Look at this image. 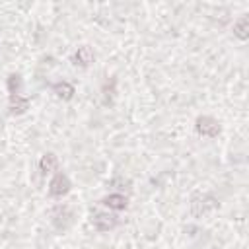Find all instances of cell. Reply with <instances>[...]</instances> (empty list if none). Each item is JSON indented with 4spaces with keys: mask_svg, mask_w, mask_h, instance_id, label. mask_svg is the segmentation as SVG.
<instances>
[{
    "mask_svg": "<svg viewBox=\"0 0 249 249\" xmlns=\"http://www.w3.org/2000/svg\"><path fill=\"white\" fill-rule=\"evenodd\" d=\"M19 88H21V80H19V76L12 74V76L8 78V89H10V93H12V95H19Z\"/></svg>",
    "mask_w": 249,
    "mask_h": 249,
    "instance_id": "9",
    "label": "cell"
},
{
    "mask_svg": "<svg viewBox=\"0 0 249 249\" xmlns=\"http://www.w3.org/2000/svg\"><path fill=\"white\" fill-rule=\"evenodd\" d=\"M54 91H56L58 97H62V99H70L72 93H74V86L68 84V82H58V84H54Z\"/></svg>",
    "mask_w": 249,
    "mask_h": 249,
    "instance_id": "7",
    "label": "cell"
},
{
    "mask_svg": "<svg viewBox=\"0 0 249 249\" xmlns=\"http://www.w3.org/2000/svg\"><path fill=\"white\" fill-rule=\"evenodd\" d=\"M91 222H93L95 230H99V231H109V230H113V228L117 226V216L107 214V212H97Z\"/></svg>",
    "mask_w": 249,
    "mask_h": 249,
    "instance_id": "3",
    "label": "cell"
},
{
    "mask_svg": "<svg viewBox=\"0 0 249 249\" xmlns=\"http://www.w3.org/2000/svg\"><path fill=\"white\" fill-rule=\"evenodd\" d=\"M27 105H29V101H27L25 97H19V95H12V105H10L12 113H23V111L27 109Z\"/></svg>",
    "mask_w": 249,
    "mask_h": 249,
    "instance_id": "8",
    "label": "cell"
},
{
    "mask_svg": "<svg viewBox=\"0 0 249 249\" xmlns=\"http://www.w3.org/2000/svg\"><path fill=\"white\" fill-rule=\"evenodd\" d=\"M103 204H107L109 208H115V210H123L126 206V196L121 193H115V195H109L107 198H103Z\"/></svg>",
    "mask_w": 249,
    "mask_h": 249,
    "instance_id": "6",
    "label": "cell"
},
{
    "mask_svg": "<svg viewBox=\"0 0 249 249\" xmlns=\"http://www.w3.org/2000/svg\"><path fill=\"white\" fill-rule=\"evenodd\" d=\"M39 167H41L43 173H53V171H56V167H58L56 156H54V154H45V156L41 158V161H39Z\"/></svg>",
    "mask_w": 249,
    "mask_h": 249,
    "instance_id": "5",
    "label": "cell"
},
{
    "mask_svg": "<svg viewBox=\"0 0 249 249\" xmlns=\"http://www.w3.org/2000/svg\"><path fill=\"white\" fill-rule=\"evenodd\" d=\"M196 130L204 136H216L220 132V124L212 117H198L196 119Z\"/></svg>",
    "mask_w": 249,
    "mask_h": 249,
    "instance_id": "2",
    "label": "cell"
},
{
    "mask_svg": "<svg viewBox=\"0 0 249 249\" xmlns=\"http://www.w3.org/2000/svg\"><path fill=\"white\" fill-rule=\"evenodd\" d=\"M68 191H70V181H68V177L62 175V173H56V175L51 179L49 193H51L53 196H62V195H66Z\"/></svg>",
    "mask_w": 249,
    "mask_h": 249,
    "instance_id": "1",
    "label": "cell"
},
{
    "mask_svg": "<svg viewBox=\"0 0 249 249\" xmlns=\"http://www.w3.org/2000/svg\"><path fill=\"white\" fill-rule=\"evenodd\" d=\"M91 60H93V51L89 47H80L74 54V62L80 66H88Z\"/></svg>",
    "mask_w": 249,
    "mask_h": 249,
    "instance_id": "4",
    "label": "cell"
}]
</instances>
